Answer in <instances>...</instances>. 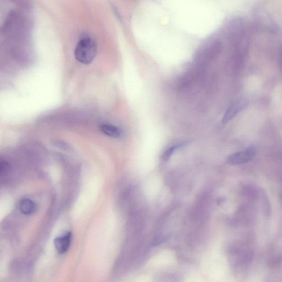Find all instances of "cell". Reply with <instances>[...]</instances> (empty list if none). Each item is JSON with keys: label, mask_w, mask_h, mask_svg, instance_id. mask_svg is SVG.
Wrapping results in <instances>:
<instances>
[{"label": "cell", "mask_w": 282, "mask_h": 282, "mask_svg": "<svg viewBox=\"0 0 282 282\" xmlns=\"http://www.w3.org/2000/svg\"><path fill=\"white\" fill-rule=\"evenodd\" d=\"M185 145V143H182V144H179L170 147L168 149H167L164 154H163V158L164 159L165 161H168L169 158L172 156L173 154L175 151L178 149L182 148V147Z\"/></svg>", "instance_id": "9c48e42d"}, {"label": "cell", "mask_w": 282, "mask_h": 282, "mask_svg": "<svg viewBox=\"0 0 282 282\" xmlns=\"http://www.w3.org/2000/svg\"><path fill=\"white\" fill-rule=\"evenodd\" d=\"M281 199H282V194H281Z\"/></svg>", "instance_id": "8fae6325"}, {"label": "cell", "mask_w": 282, "mask_h": 282, "mask_svg": "<svg viewBox=\"0 0 282 282\" xmlns=\"http://www.w3.org/2000/svg\"><path fill=\"white\" fill-rule=\"evenodd\" d=\"M256 154L255 147H249L244 150L230 155L227 159V163L232 166L245 164L252 160Z\"/></svg>", "instance_id": "277c9868"}, {"label": "cell", "mask_w": 282, "mask_h": 282, "mask_svg": "<svg viewBox=\"0 0 282 282\" xmlns=\"http://www.w3.org/2000/svg\"><path fill=\"white\" fill-rule=\"evenodd\" d=\"M247 101L244 100H237L227 110L222 118V123L226 124L234 118L237 114L247 107Z\"/></svg>", "instance_id": "5b68a950"}, {"label": "cell", "mask_w": 282, "mask_h": 282, "mask_svg": "<svg viewBox=\"0 0 282 282\" xmlns=\"http://www.w3.org/2000/svg\"><path fill=\"white\" fill-rule=\"evenodd\" d=\"M255 27L257 30L276 34L280 31V27L269 12L263 7H257L254 14Z\"/></svg>", "instance_id": "3957f363"}, {"label": "cell", "mask_w": 282, "mask_h": 282, "mask_svg": "<svg viewBox=\"0 0 282 282\" xmlns=\"http://www.w3.org/2000/svg\"><path fill=\"white\" fill-rule=\"evenodd\" d=\"M19 207L22 213L25 215H31L34 214L36 211L37 206L32 200L24 199L20 201Z\"/></svg>", "instance_id": "52a82bcc"}, {"label": "cell", "mask_w": 282, "mask_h": 282, "mask_svg": "<svg viewBox=\"0 0 282 282\" xmlns=\"http://www.w3.org/2000/svg\"><path fill=\"white\" fill-rule=\"evenodd\" d=\"M170 11L174 23L180 30L197 36H205L215 29L218 12L212 0H161Z\"/></svg>", "instance_id": "6da1fadb"}, {"label": "cell", "mask_w": 282, "mask_h": 282, "mask_svg": "<svg viewBox=\"0 0 282 282\" xmlns=\"http://www.w3.org/2000/svg\"><path fill=\"white\" fill-rule=\"evenodd\" d=\"M97 52V47L95 41L91 38L84 37L77 43L75 56L79 62L87 65L91 64L95 59Z\"/></svg>", "instance_id": "7a4b0ae2"}, {"label": "cell", "mask_w": 282, "mask_h": 282, "mask_svg": "<svg viewBox=\"0 0 282 282\" xmlns=\"http://www.w3.org/2000/svg\"><path fill=\"white\" fill-rule=\"evenodd\" d=\"M72 236L71 232H67L63 235L57 237L54 240V245L57 251L62 254L66 253L70 247Z\"/></svg>", "instance_id": "8992f818"}, {"label": "cell", "mask_w": 282, "mask_h": 282, "mask_svg": "<svg viewBox=\"0 0 282 282\" xmlns=\"http://www.w3.org/2000/svg\"><path fill=\"white\" fill-rule=\"evenodd\" d=\"M102 133L109 137L118 138L121 136V132L117 127L110 124H103L100 126Z\"/></svg>", "instance_id": "ba28073f"}, {"label": "cell", "mask_w": 282, "mask_h": 282, "mask_svg": "<svg viewBox=\"0 0 282 282\" xmlns=\"http://www.w3.org/2000/svg\"><path fill=\"white\" fill-rule=\"evenodd\" d=\"M9 167L6 162H1V166H0V173H1V176L5 175L8 173Z\"/></svg>", "instance_id": "30bf717a"}]
</instances>
